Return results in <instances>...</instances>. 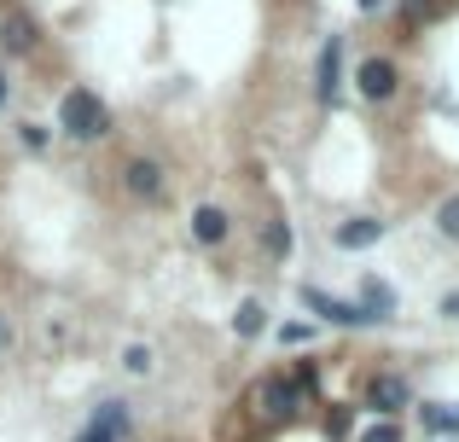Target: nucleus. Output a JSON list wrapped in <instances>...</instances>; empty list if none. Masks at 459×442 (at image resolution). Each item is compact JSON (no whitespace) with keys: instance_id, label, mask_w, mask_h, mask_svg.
<instances>
[{"instance_id":"14","label":"nucleus","mask_w":459,"mask_h":442,"mask_svg":"<svg viewBox=\"0 0 459 442\" xmlns=\"http://www.w3.org/2000/svg\"><path fill=\"white\" fill-rule=\"evenodd\" d=\"M268 250L273 256H291V227L285 221H268Z\"/></svg>"},{"instance_id":"5","label":"nucleus","mask_w":459,"mask_h":442,"mask_svg":"<svg viewBox=\"0 0 459 442\" xmlns=\"http://www.w3.org/2000/svg\"><path fill=\"white\" fill-rule=\"evenodd\" d=\"M30 47H35L30 12H6V18H0V53H6V58H23Z\"/></svg>"},{"instance_id":"8","label":"nucleus","mask_w":459,"mask_h":442,"mask_svg":"<svg viewBox=\"0 0 459 442\" xmlns=\"http://www.w3.org/2000/svg\"><path fill=\"white\" fill-rule=\"evenodd\" d=\"M337 65H343V41L332 35V41L320 47V70H314V93H320L325 105H332V93H337Z\"/></svg>"},{"instance_id":"1","label":"nucleus","mask_w":459,"mask_h":442,"mask_svg":"<svg viewBox=\"0 0 459 442\" xmlns=\"http://www.w3.org/2000/svg\"><path fill=\"white\" fill-rule=\"evenodd\" d=\"M58 123H65V134H76V140H100L105 128H111V111L100 105V93L70 88L65 105H58Z\"/></svg>"},{"instance_id":"4","label":"nucleus","mask_w":459,"mask_h":442,"mask_svg":"<svg viewBox=\"0 0 459 442\" xmlns=\"http://www.w3.org/2000/svg\"><path fill=\"white\" fill-rule=\"evenodd\" d=\"M367 408L384 413V420H390L395 408H407V378H402V373H378V378L367 385Z\"/></svg>"},{"instance_id":"9","label":"nucleus","mask_w":459,"mask_h":442,"mask_svg":"<svg viewBox=\"0 0 459 442\" xmlns=\"http://www.w3.org/2000/svg\"><path fill=\"white\" fill-rule=\"evenodd\" d=\"M123 175H128V193L134 198H163V169H157L152 158H134Z\"/></svg>"},{"instance_id":"11","label":"nucleus","mask_w":459,"mask_h":442,"mask_svg":"<svg viewBox=\"0 0 459 442\" xmlns=\"http://www.w3.org/2000/svg\"><path fill=\"white\" fill-rule=\"evenodd\" d=\"M192 233H198L204 245H221V238H227V210L198 204V210H192Z\"/></svg>"},{"instance_id":"6","label":"nucleus","mask_w":459,"mask_h":442,"mask_svg":"<svg viewBox=\"0 0 459 442\" xmlns=\"http://www.w3.org/2000/svg\"><path fill=\"white\" fill-rule=\"evenodd\" d=\"M355 88L367 93V100H390L395 93V65L390 58H367V65L355 70Z\"/></svg>"},{"instance_id":"13","label":"nucleus","mask_w":459,"mask_h":442,"mask_svg":"<svg viewBox=\"0 0 459 442\" xmlns=\"http://www.w3.org/2000/svg\"><path fill=\"white\" fill-rule=\"evenodd\" d=\"M430 431H459V408H425Z\"/></svg>"},{"instance_id":"15","label":"nucleus","mask_w":459,"mask_h":442,"mask_svg":"<svg viewBox=\"0 0 459 442\" xmlns=\"http://www.w3.org/2000/svg\"><path fill=\"white\" fill-rule=\"evenodd\" d=\"M437 227L448 238H459V198H442V210H437Z\"/></svg>"},{"instance_id":"10","label":"nucleus","mask_w":459,"mask_h":442,"mask_svg":"<svg viewBox=\"0 0 459 442\" xmlns=\"http://www.w3.org/2000/svg\"><path fill=\"white\" fill-rule=\"evenodd\" d=\"M378 238H384V221H372V216H355V221L337 227V245L343 250H367V245H378Z\"/></svg>"},{"instance_id":"18","label":"nucleus","mask_w":459,"mask_h":442,"mask_svg":"<svg viewBox=\"0 0 459 442\" xmlns=\"http://www.w3.org/2000/svg\"><path fill=\"white\" fill-rule=\"evenodd\" d=\"M6 350H12V320L0 315V355H6Z\"/></svg>"},{"instance_id":"16","label":"nucleus","mask_w":459,"mask_h":442,"mask_svg":"<svg viewBox=\"0 0 459 442\" xmlns=\"http://www.w3.org/2000/svg\"><path fill=\"white\" fill-rule=\"evenodd\" d=\"M123 367H128V373H152V350H146V343H134V350L123 355Z\"/></svg>"},{"instance_id":"12","label":"nucleus","mask_w":459,"mask_h":442,"mask_svg":"<svg viewBox=\"0 0 459 442\" xmlns=\"http://www.w3.org/2000/svg\"><path fill=\"white\" fill-rule=\"evenodd\" d=\"M262 326H268V308H262L256 297H245V303H238V315H233V332H238V338H256Z\"/></svg>"},{"instance_id":"17","label":"nucleus","mask_w":459,"mask_h":442,"mask_svg":"<svg viewBox=\"0 0 459 442\" xmlns=\"http://www.w3.org/2000/svg\"><path fill=\"white\" fill-rule=\"evenodd\" d=\"M360 442H402V431H395L390 420H378V425H372V431H360Z\"/></svg>"},{"instance_id":"19","label":"nucleus","mask_w":459,"mask_h":442,"mask_svg":"<svg viewBox=\"0 0 459 442\" xmlns=\"http://www.w3.org/2000/svg\"><path fill=\"white\" fill-rule=\"evenodd\" d=\"M0 100H6V76H0Z\"/></svg>"},{"instance_id":"7","label":"nucleus","mask_w":459,"mask_h":442,"mask_svg":"<svg viewBox=\"0 0 459 442\" xmlns=\"http://www.w3.org/2000/svg\"><path fill=\"white\" fill-rule=\"evenodd\" d=\"M123 431H128V408L123 402H105V408L93 413V425L82 431V442H123Z\"/></svg>"},{"instance_id":"3","label":"nucleus","mask_w":459,"mask_h":442,"mask_svg":"<svg viewBox=\"0 0 459 442\" xmlns=\"http://www.w3.org/2000/svg\"><path fill=\"white\" fill-rule=\"evenodd\" d=\"M303 303L314 308V315H325L332 326H367V320H372L360 303H337V297H325L320 285H303Z\"/></svg>"},{"instance_id":"2","label":"nucleus","mask_w":459,"mask_h":442,"mask_svg":"<svg viewBox=\"0 0 459 442\" xmlns=\"http://www.w3.org/2000/svg\"><path fill=\"white\" fill-rule=\"evenodd\" d=\"M297 402H303L297 378H262V385L250 390V408H256V420H291Z\"/></svg>"}]
</instances>
